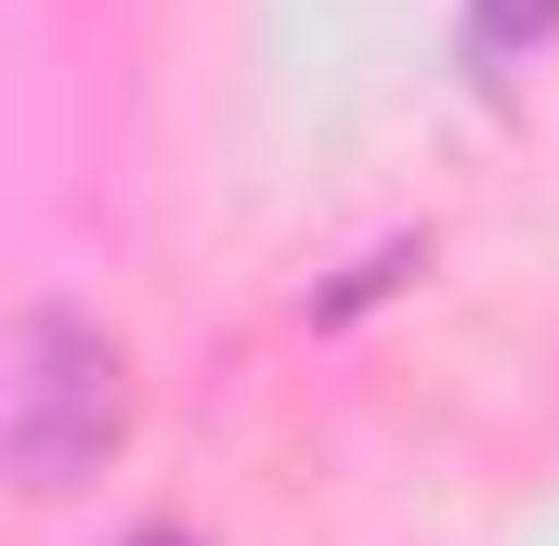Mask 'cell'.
<instances>
[{
    "mask_svg": "<svg viewBox=\"0 0 559 546\" xmlns=\"http://www.w3.org/2000/svg\"><path fill=\"white\" fill-rule=\"evenodd\" d=\"M131 429V365L105 339V312L79 299H26L13 352H0V455L26 495H79Z\"/></svg>",
    "mask_w": 559,
    "mask_h": 546,
    "instance_id": "6da1fadb",
    "label": "cell"
},
{
    "mask_svg": "<svg viewBox=\"0 0 559 546\" xmlns=\"http://www.w3.org/2000/svg\"><path fill=\"white\" fill-rule=\"evenodd\" d=\"M417 273H429V248H417V235H391V248H365V261L338 273L325 299H312V325H352V312H378V299H391V286H417Z\"/></svg>",
    "mask_w": 559,
    "mask_h": 546,
    "instance_id": "3957f363",
    "label": "cell"
},
{
    "mask_svg": "<svg viewBox=\"0 0 559 546\" xmlns=\"http://www.w3.org/2000/svg\"><path fill=\"white\" fill-rule=\"evenodd\" d=\"M131 546H195V534H131Z\"/></svg>",
    "mask_w": 559,
    "mask_h": 546,
    "instance_id": "277c9868",
    "label": "cell"
},
{
    "mask_svg": "<svg viewBox=\"0 0 559 546\" xmlns=\"http://www.w3.org/2000/svg\"><path fill=\"white\" fill-rule=\"evenodd\" d=\"M547 39H559V0H468V13H455V66H468V79H508V66L547 52Z\"/></svg>",
    "mask_w": 559,
    "mask_h": 546,
    "instance_id": "7a4b0ae2",
    "label": "cell"
}]
</instances>
